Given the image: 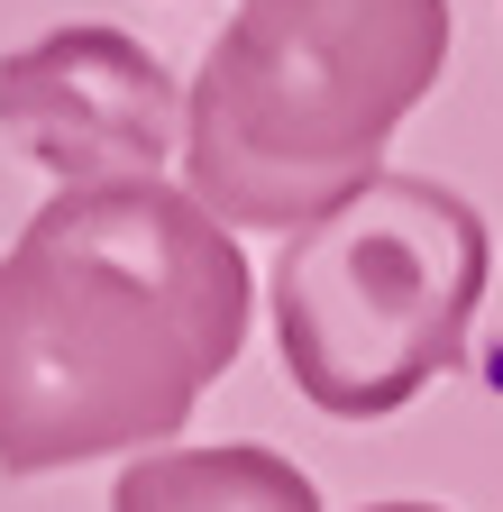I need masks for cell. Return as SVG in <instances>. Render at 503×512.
Returning a JSON list of instances; mask_svg holds the SVG:
<instances>
[{"mask_svg": "<svg viewBox=\"0 0 503 512\" xmlns=\"http://www.w3.org/2000/svg\"><path fill=\"white\" fill-rule=\"evenodd\" d=\"M247 320L257 275L183 183H65L0 256V476L165 448Z\"/></svg>", "mask_w": 503, "mask_h": 512, "instance_id": "obj_1", "label": "cell"}, {"mask_svg": "<svg viewBox=\"0 0 503 512\" xmlns=\"http://www.w3.org/2000/svg\"><path fill=\"white\" fill-rule=\"evenodd\" d=\"M449 74V0H238L183 92V192L220 229L339 211Z\"/></svg>", "mask_w": 503, "mask_h": 512, "instance_id": "obj_2", "label": "cell"}, {"mask_svg": "<svg viewBox=\"0 0 503 512\" xmlns=\"http://www.w3.org/2000/svg\"><path fill=\"white\" fill-rule=\"evenodd\" d=\"M266 284L293 394L330 421H394L467 357L494 238L458 183L375 174L284 238Z\"/></svg>", "mask_w": 503, "mask_h": 512, "instance_id": "obj_3", "label": "cell"}, {"mask_svg": "<svg viewBox=\"0 0 503 512\" xmlns=\"http://www.w3.org/2000/svg\"><path fill=\"white\" fill-rule=\"evenodd\" d=\"M0 138L65 183H138L183 156V92L129 28H46L0 55Z\"/></svg>", "mask_w": 503, "mask_h": 512, "instance_id": "obj_4", "label": "cell"}, {"mask_svg": "<svg viewBox=\"0 0 503 512\" xmlns=\"http://www.w3.org/2000/svg\"><path fill=\"white\" fill-rule=\"evenodd\" d=\"M110 512H321L311 485L284 448L229 439V448H147L119 467Z\"/></svg>", "mask_w": 503, "mask_h": 512, "instance_id": "obj_5", "label": "cell"}, {"mask_svg": "<svg viewBox=\"0 0 503 512\" xmlns=\"http://www.w3.org/2000/svg\"><path fill=\"white\" fill-rule=\"evenodd\" d=\"M357 512H439V503H357Z\"/></svg>", "mask_w": 503, "mask_h": 512, "instance_id": "obj_6", "label": "cell"}]
</instances>
